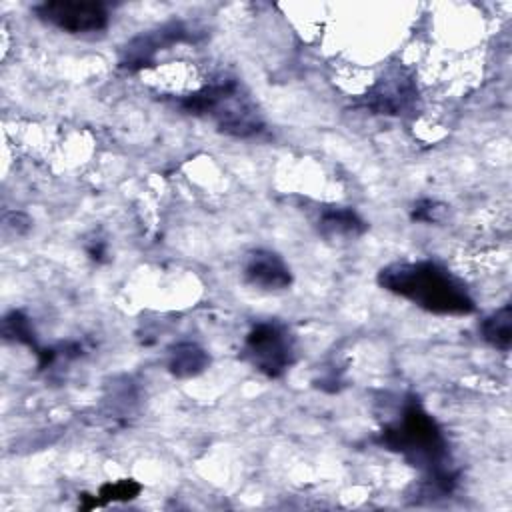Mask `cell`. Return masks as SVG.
Instances as JSON below:
<instances>
[{
  "label": "cell",
  "instance_id": "7c38bea8",
  "mask_svg": "<svg viewBox=\"0 0 512 512\" xmlns=\"http://www.w3.org/2000/svg\"><path fill=\"white\" fill-rule=\"evenodd\" d=\"M2 336L8 342H16V344H24L28 348H32L34 352L40 350L38 342H36V334L32 330L30 318L20 312V310H12L4 316L2 320Z\"/></svg>",
  "mask_w": 512,
  "mask_h": 512
},
{
  "label": "cell",
  "instance_id": "2e32d148",
  "mask_svg": "<svg viewBox=\"0 0 512 512\" xmlns=\"http://www.w3.org/2000/svg\"><path fill=\"white\" fill-rule=\"evenodd\" d=\"M86 250H88L90 258H94V260H98V262L106 256V244H104L102 240H94Z\"/></svg>",
  "mask_w": 512,
  "mask_h": 512
},
{
  "label": "cell",
  "instance_id": "30bf717a",
  "mask_svg": "<svg viewBox=\"0 0 512 512\" xmlns=\"http://www.w3.org/2000/svg\"><path fill=\"white\" fill-rule=\"evenodd\" d=\"M210 364L208 352L196 342H180L170 350L168 370L176 378H192L202 374Z\"/></svg>",
  "mask_w": 512,
  "mask_h": 512
},
{
  "label": "cell",
  "instance_id": "4fadbf2b",
  "mask_svg": "<svg viewBox=\"0 0 512 512\" xmlns=\"http://www.w3.org/2000/svg\"><path fill=\"white\" fill-rule=\"evenodd\" d=\"M446 214H448V206L444 202H438L432 198L416 200L410 210V218L414 222H422V224H438L446 218Z\"/></svg>",
  "mask_w": 512,
  "mask_h": 512
},
{
  "label": "cell",
  "instance_id": "ba28073f",
  "mask_svg": "<svg viewBox=\"0 0 512 512\" xmlns=\"http://www.w3.org/2000/svg\"><path fill=\"white\" fill-rule=\"evenodd\" d=\"M190 30L180 24V22H170L166 26H160L154 32H146L136 36L126 48H124V56H122V66H126L128 70H136L146 66L152 56L162 50L164 46L182 42V40H190Z\"/></svg>",
  "mask_w": 512,
  "mask_h": 512
},
{
  "label": "cell",
  "instance_id": "52a82bcc",
  "mask_svg": "<svg viewBox=\"0 0 512 512\" xmlns=\"http://www.w3.org/2000/svg\"><path fill=\"white\" fill-rule=\"evenodd\" d=\"M242 276L246 284L264 290V292H280L292 284V272L280 254L258 248L246 254L242 262Z\"/></svg>",
  "mask_w": 512,
  "mask_h": 512
},
{
  "label": "cell",
  "instance_id": "9c48e42d",
  "mask_svg": "<svg viewBox=\"0 0 512 512\" xmlns=\"http://www.w3.org/2000/svg\"><path fill=\"white\" fill-rule=\"evenodd\" d=\"M368 230L362 216L348 206H328L320 212L318 232L326 240H354Z\"/></svg>",
  "mask_w": 512,
  "mask_h": 512
},
{
  "label": "cell",
  "instance_id": "3957f363",
  "mask_svg": "<svg viewBox=\"0 0 512 512\" xmlns=\"http://www.w3.org/2000/svg\"><path fill=\"white\" fill-rule=\"evenodd\" d=\"M180 108L210 118L228 136L250 138L264 128V120L236 78L222 76L180 98Z\"/></svg>",
  "mask_w": 512,
  "mask_h": 512
},
{
  "label": "cell",
  "instance_id": "8fae6325",
  "mask_svg": "<svg viewBox=\"0 0 512 512\" xmlns=\"http://www.w3.org/2000/svg\"><path fill=\"white\" fill-rule=\"evenodd\" d=\"M480 336L484 342H488L492 348H498L502 352L510 350L512 344V306L504 304L490 316H486L480 324Z\"/></svg>",
  "mask_w": 512,
  "mask_h": 512
},
{
  "label": "cell",
  "instance_id": "7a4b0ae2",
  "mask_svg": "<svg viewBox=\"0 0 512 512\" xmlns=\"http://www.w3.org/2000/svg\"><path fill=\"white\" fill-rule=\"evenodd\" d=\"M378 286L442 316H466L476 310L466 286L432 260L394 262L378 272Z\"/></svg>",
  "mask_w": 512,
  "mask_h": 512
},
{
  "label": "cell",
  "instance_id": "277c9868",
  "mask_svg": "<svg viewBox=\"0 0 512 512\" xmlns=\"http://www.w3.org/2000/svg\"><path fill=\"white\" fill-rule=\"evenodd\" d=\"M244 360L266 378H280L294 364V340L280 322H258L246 334Z\"/></svg>",
  "mask_w": 512,
  "mask_h": 512
},
{
  "label": "cell",
  "instance_id": "5bb4252c",
  "mask_svg": "<svg viewBox=\"0 0 512 512\" xmlns=\"http://www.w3.org/2000/svg\"><path fill=\"white\" fill-rule=\"evenodd\" d=\"M140 484L134 480H118V482H108L100 488L98 498L94 500V506L100 502H110V500H132L138 496Z\"/></svg>",
  "mask_w": 512,
  "mask_h": 512
},
{
  "label": "cell",
  "instance_id": "5b68a950",
  "mask_svg": "<svg viewBox=\"0 0 512 512\" xmlns=\"http://www.w3.org/2000/svg\"><path fill=\"white\" fill-rule=\"evenodd\" d=\"M362 108L382 116H406L416 110L418 86L410 68L394 64L362 96Z\"/></svg>",
  "mask_w": 512,
  "mask_h": 512
},
{
  "label": "cell",
  "instance_id": "6da1fadb",
  "mask_svg": "<svg viewBox=\"0 0 512 512\" xmlns=\"http://www.w3.org/2000/svg\"><path fill=\"white\" fill-rule=\"evenodd\" d=\"M376 442L424 472L422 490L426 496H446L454 490L456 472L450 466L446 438L416 398L404 404L398 420L380 430Z\"/></svg>",
  "mask_w": 512,
  "mask_h": 512
},
{
  "label": "cell",
  "instance_id": "9a60e30c",
  "mask_svg": "<svg viewBox=\"0 0 512 512\" xmlns=\"http://www.w3.org/2000/svg\"><path fill=\"white\" fill-rule=\"evenodd\" d=\"M2 228H4V232L12 230L16 236H20L30 228V218L24 216L22 212H8L2 218Z\"/></svg>",
  "mask_w": 512,
  "mask_h": 512
},
{
  "label": "cell",
  "instance_id": "8992f818",
  "mask_svg": "<svg viewBox=\"0 0 512 512\" xmlns=\"http://www.w3.org/2000/svg\"><path fill=\"white\" fill-rule=\"evenodd\" d=\"M36 16L68 34L100 32L108 26V10L102 2L48 0L34 8Z\"/></svg>",
  "mask_w": 512,
  "mask_h": 512
}]
</instances>
